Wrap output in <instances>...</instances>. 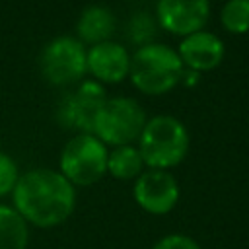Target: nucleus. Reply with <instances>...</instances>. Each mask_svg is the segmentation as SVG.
I'll return each instance as SVG.
<instances>
[{
    "label": "nucleus",
    "instance_id": "obj_1",
    "mask_svg": "<svg viewBox=\"0 0 249 249\" xmlns=\"http://www.w3.org/2000/svg\"><path fill=\"white\" fill-rule=\"evenodd\" d=\"M12 206L37 228L49 230L64 224L76 208V187L49 167L29 169L19 175L12 191Z\"/></svg>",
    "mask_w": 249,
    "mask_h": 249
},
{
    "label": "nucleus",
    "instance_id": "obj_7",
    "mask_svg": "<svg viewBox=\"0 0 249 249\" xmlns=\"http://www.w3.org/2000/svg\"><path fill=\"white\" fill-rule=\"evenodd\" d=\"M105 101L107 91L103 84L95 80H82L78 88L60 101L56 119L64 128H72L78 134H91L95 117Z\"/></svg>",
    "mask_w": 249,
    "mask_h": 249
},
{
    "label": "nucleus",
    "instance_id": "obj_15",
    "mask_svg": "<svg viewBox=\"0 0 249 249\" xmlns=\"http://www.w3.org/2000/svg\"><path fill=\"white\" fill-rule=\"evenodd\" d=\"M220 21L226 31L243 35L249 31V0H228L220 10Z\"/></svg>",
    "mask_w": 249,
    "mask_h": 249
},
{
    "label": "nucleus",
    "instance_id": "obj_5",
    "mask_svg": "<svg viewBox=\"0 0 249 249\" xmlns=\"http://www.w3.org/2000/svg\"><path fill=\"white\" fill-rule=\"evenodd\" d=\"M107 146L93 134L72 136L58 160V171L74 187H89L107 175Z\"/></svg>",
    "mask_w": 249,
    "mask_h": 249
},
{
    "label": "nucleus",
    "instance_id": "obj_13",
    "mask_svg": "<svg viewBox=\"0 0 249 249\" xmlns=\"http://www.w3.org/2000/svg\"><path fill=\"white\" fill-rule=\"evenodd\" d=\"M144 169H146V163L142 160L138 146L128 144V146H117L109 150L107 173L111 177L121 181H130V179H136Z\"/></svg>",
    "mask_w": 249,
    "mask_h": 249
},
{
    "label": "nucleus",
    "instance_id": "obj_17",
    "mask_svg": "<svg viewBox=\"0 0 249 249\" xmlns=\"http://www.w3.org/2000/svg\"><path fill=\"white\" fill-rule=\"evenodd\" d=\"M18 179H19L18 163L14 161L12 156L0 150V198L6 195H12Z\"/></svg>",
    "mask_w": 249,
    "mask_h": 249
},
{
    "label": "nucleus",
    "instance_id": "obj_14",
    "mask_svg": "<svg viewBox=\"0 0 249 249\" xmlns=\"http://www.w3.org/2000/svg\"><path fill=\"white\" fill-rule=\"evenodd\" d=\"M29 224L14 206L0 204V249H27Z\"/></svg>",
    "mask_w": 249,
    "mask_h": 249
},
{
    "label": "nucleus",
    "instance_id": "obj_11",
    "mask_svg": "<svg viewBox=\"0 0 249 249\" xmlns=\"http://www.w3.org/2000/svg\"><path fill=\"white\" fill-rule=\"evenodd\" d=\"M177 54L187 70L200 74V72H208L220 66L226 54V47H224V41L216 33L200 29L181 39L177 47Z\"/></svg>",
    "mask_w": 249,
    "mask_h": 249
},
{
    "label": "nucleus",
    "instance_id": "obj_8",
    "mask_svg": "<svg viewBox=\"0 0 249 249\" xmlns=\"http://www.w3.org/2000/svg\"><path fill=\"white\" fill-rule=\"evenodd\" d=\"M132 196L136 204L154 216L169 214L181 196L177 179L165 169H144L132 185Z\"/></svg>",
    "mask_w": 249,
    "mask_h": 249
},
{
    "label": "nucleus",
    "instance_id": "obj_10",
    "mask_svg": "<svg viewBox=\"0 0 249 249\" xmlns=\"http://www.w3.org/2000/svg\"><path fill=\"white\" fill-rule=\"evenodd\" d=\"M88 72L99 84H121L130 72V53L117 41L91 45L86 53Z\"/></svg>",
    "mask_w": 249,
    "mask_h": 249
},
{
    "label": "nucleus",
    "instance_id": "obj_4",
    "mask_svg": "<svg viewBox=\"0 0 249 249\" xmlns=\"http://www.w3.org/2000/svg\"><path fill=\"white\" fill-rule=\"evenodd\" d=\"M144 107L132 97H107L93 123V136L105 146H128L138 142L146 124Z\"/></svg>",
    "mask_w": 249,
    "mask_h": 249
},
{
    "label": "nucleus",
    "instance_id": "obj_16",
    "mask_svg": "<svg viewBox=\"0 0 249 249\" xmlns=\"http://www.w3.org/2000/svg\"><path fill=\"white\" fill-rule=\"evenodd\" d=\"M128 31H130V33H128L130 41H134L138 47H142V45L152 43V39H154V35H156V25H154L150 14L140 12V14H134V16L130 18Z\"/></svg>",
    "mask_w": 249,
    "mask_h": 249
},
{
    "label": "nucleus",
    "instance_id": "obj_6",
    "mask_svg": "<svg viewBox=\"0 0 249 249\" xmlns=\"http://www.w3.org/2000/svg\"><path fill=\"white\" fill-rule=\"evenodd\" d=\"M86 53V45H82L76 37L60 35L51 39L39 54L41 76L51 86L58 88L80 84L88 72Z\"/></svg>",
    "mask_w": 249,
    "mask_h": 249
},
{
    "label": "nucleus",
    "instance_id": "obj_12",
    "mask_svg": "<svg viewBox=\"0 0 249 249\" xmlns=\"http://www.w3.org/2000/svg\"><path fill=\"white\" fill-rule=\"evenodd\" d=\"M117 29V18L113 14V10H109L107 6H88L82 10L78 21H76V33H78V41L82 45H97V43H105L111 41L113 33Z\"/></svg>",
    "mask_w": 249,
    "mask_h": 249
},
{
    "label": "nucleus",
    "instance_id": "obj_3",
    "mask_svg": "<svg viewBox=\"0 0 249 249\" xmlns=\"http://www.w3.org/2000/svg\"><path fill=\"white\" fill-rule=\"evenodd\" d=\"M189 130L177 117L156 115L146 121L138 138V150L148 169H165L179 165L189 154Z\"/></svg>",
    "mask_w": 249,
    "mask_h": 249
},
{
    "label": "nucleus",
    "instance_id": "obj_18",
    "mask_svg": "<svg viewBox=\"0 0 249 249\" xmlns=\"http://www.w3.org/2000/svg\"><path fill=\"white\" fill-rule=\"evenodd\" d=\"M152 249H200L198 241L191 235L185 233H167L163 237H160Z\"/></svg>",
    "mask_w": 249,
    "mask_h": 249
},
{
    "label": "nucleus",
    "instance_id": "obj_2",
    "mask_svg": "<svg viewBox=\"0 0 249 249\" xmlns=\"http://www.w3.org/2000/svg\"><path fill=\"white\" fill-rule=\"evenodd\" d=\"M185 66L177 49L165 43H148L136 47L130 54L128 78L132 86L146 95H163L181 84Z\"/></svg>",
    "mask_w": 249,
    "mask_h": 249
},
{
    "label": "nucleus",
    "instance_id": "obj_9",
    "mask_svg": "<svg viewBox=\"0 0 249 249\" xmlns=\"http://www.w3.org/2000/svg\"><path fill=\"white\" fill-rule=\"evenodd\" d=\"M156 18L163 31L183 39L204 29L210 18V0H158Z\"/></svg>",
    "mask_w": 249,
    "mask_h": 249
}]
</instances>
